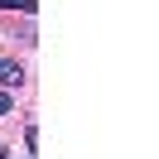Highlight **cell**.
I'll return each instance as SVG.
<instances>
[{"label": "cell", "instance_id": "obj_1", "mask_svg": "<svg viewBox=\"0 0 159 159\" xmlns=\"http://www.w3.org/2000/svg\"><path fill=\"white\" fill-rule=\"evenodd\" d=\"M0 82H5V87H20V82H24V68H20V63H0Z\"/></svg>", "mask_w": 159, "mask_h": 159}, {"label": "cell", "instance_id": "obj_2", "mask_svg": "<svg viewBox=\"0 0 159 159\" xmlns=\"http://www.w3.org/2000/svg\"><path fill=\"white\" fill-rule=\"evenodd\" d=\"M0 10H24V15H29V10H34V0H0Z\"/></svg>", "mask_w": 159, "mask_h": 159}, {"label": "cell", "instance_id": "obj_3", "mask_svg": "<svg viewBox=\"0 0 159 159\" xmlns=\"http://www.w3.org/2000/svg\"><path fill=\"white\" fill-rule=\"evenodd\" d=\"M10 106H15V101H10V92H0V116H5Z\"/></svg>", "mask_w": 159, "mask_h": 159}]
</instances>
